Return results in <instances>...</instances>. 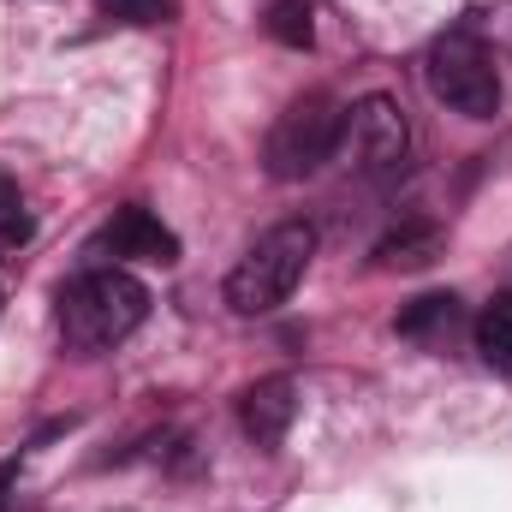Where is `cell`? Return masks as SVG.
I'll return each mask as SVG.
<instances>
[{
	"label": "cell",
	"instance_id": "cell-1",
	"mask_svg": "<svg viewBox=\"0 0 512 512\" xmlns=\"http://www.w3.org/2000/svg\"><path fill=\"white\" fill-rule=\"evenodd\" d=\"M149 316V286L126 268H90L60 292V334L78 358H102L126 346Z\"/></svg>",
	"mask_w": 512,
	"mask_h": 512
},
{
	"label": "cell",
	"instance_id": "cell-2",
	"mask_svg": "<svg viewBox=\"0 0 512 512\" xmlns=\"http://www.w3.org/2000/svg\"><path fill=\"white\" fill-rule=\"evenodd\" d=\"M310 256H316V227H310V221H280V227H268L251 251L239 256V268L227 274V304H233L239 316H268V310H280V304L298 292Z\"/></svg>",
	"mask_w": 512,
	"mask_h": 512
},
{
	"label": "cell",
	"instance_id": "cell-3",
	"mask_svg": "<svg viewBox=\"0 0 512 512\" xmlns=\"http://www.w3.org/2000/svg\"><path fill=\"white\" fill-rule=\"evenodd\" d=\"M423 84L435 102H447L465 120H495L501 114V66L477 30H447L423 54Z\"/></svg>",
	"mask_w": 512,
	"mask_h": 512
},
{
	"label": "cell",
	"instance_id": "cell-4",
	"mask_svg": "<svg viewBox=\"0 0 512 512\" xmlns=\"http://www.w3.org/2000/svg\"><path fill=\"white\" fill-rule=\"evenodd\" d=\"M340 126H346V108L328 96V90H310L298 102H286V114L268 126V143H262V167L274 179H310L322 161L340 155Z\"/></svg>",
	"mask_w": 512,
	"mask_h": 512
},
{
	"label": "cell",
	"instance_id": "cell-5",
	"mask_svg": "<svg viewBox=\"0 0 512 512\" xmlns=\"http://www.w3.org/2000/svg\"><path fill=\"white\" fill-rule=\"evenodd\" d=\"M340 155L352 173L364 179H399L405 161H411V126H405V108L393 96H364L346 108V126H340Z\"/></svg>",
	"mask_w": 512,
	"mask_h": 512
},
{
	"label": "cell",
	"instance_id": "cell-6",
	"mask_svg": "<svg viewBox=\"0 0 512 512\" xmlns=\"http://www.w3.org/2000/svg\"><path fill=\"white\" fill-rule=\"evenodd\" d=\"M102 251H114L120 262H179V239L173 227H161V215H149L143 203H126L108 227H102Z\"/></svg>",
	"mask_w": 512,
	"mask_h": 512
},
{
	"label": "cell",
	"instance_id": "cell-7",
	"mask_svg": "<svg viewBox=\"0 0 512 512\" xmlns=\"http://www.w3.org/2000/svg\"><path fill=\"white\" fill-rule=\"evenodd\" d=\"M292 417H298V382L292 376H268V382L245 387V399H239V429L256 447H280Z\"/></svg>",
	"mask_w": 512,
	"mask_h": 512
},
{
	"label": "cell",
	"instance_id": "cell-8",
	"mask_svg": "<svg viewBox=\"0 0 512 512\" xmlns=\"http://www.w3.org/2000/svg\"><path fill=\"white\" fill-rule=\"evenodd\" d=\"M459 328V298L453 292H429V298H411L405 316H399V334L417 340V346H447Z\"/></svg>",
	"mask_w": 512,
	"mask_h": 512
},
{
	"label": "cell",
	"instance_id": "cell-9",
	"mask_svg": "<svg viewBox=\"0 0 512 512\" xmlns=\"http://www.w3.org/2000/svg\"><path fill=\"white\" fill-rule=\"evenodd\" d=\"M435 256H441V227H429V221H405L376 245L382 268H429Z\"/></svg>",
	"mask_w": 512,
	"mask_h": 512
},
{
	"label": "cell",
	"instance_id": "cell-10",
	"mask_svg": "<svg viewBox=\"0 0 512 512\" xmlns=\"http://www.w3.org/2000/svg\"><path fill=\"white\" fill-rule=\"evenodd\" d=\"M471 334H477V352H483L489 370H512V292L483 304V316H477Z\"/></svg>",
	"mask_w": 512,
	"mask_h": 512
},
{
	"label": "cell",
	"instance_id": "cell-11",
	"mask_svg": "<svg viewBox=\"0 0 512 512\" xmlns=\"http://www.w3.org/2000/svg\"><path fill=\"white\" fill-rule=\"evenodd\" d=\"M262 24H268V36L286 42V48H310V36H316V24H310V0H268Z\"/></svg>",
	"mask_w": 512,
	"mask_h": 512
},
{
	"label": "cell",
	"instance_id": "cell-12",
	"mask_svg": "<svg viewBox=\"0 0 512 512\" xmlns=\"http://www.w3.org/2000/svg\"><path fill=\"white\" fill-rule=\"evenodd\" d=\"M102 12L120 18V24H155L167 12V0H102Z\"/></svg>",
	"mask_w": 512,
	"mask_h": 512
}]
</instances>
